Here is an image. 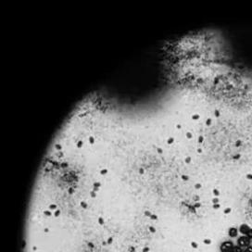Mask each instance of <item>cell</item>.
<instances>
[{"label": "cell", "mask_w": 252, "mask_h": 252, "mask_svg": "<svg viewBox=\"0 0 252 252\" xmlns=\"http://www.w3.org/2000/svg\"><path fill=\"white\" fill-rule=\"evenodd\" d=\"M220 252H252V227L240 224L228 231L220 246Z\"/></svg>", "instance_id": "cell-1"}]
</instances>
